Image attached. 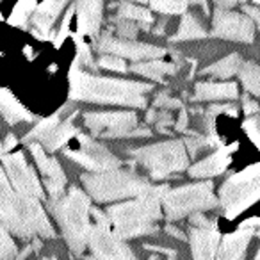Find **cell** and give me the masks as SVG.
I'll list each match as a JSON object with an SVG mask.
<instances>
[{"label":"cell","instance_id":"cell-1","mask_svg":"<svg viewBox=\"0 0 260 260\" xmlns=\"http://www.w3.org/2000/svg\"><path fill=\"white\" fill-rule=\"evenodd\" d=\"M152 89V84L146 82L91 75L82 72L77 64L70 70V98L77 102L143 109L146 107V93Z\"/></svg>","mask_w":260,"mask_h":260},{"label":"cell","instance_id":"cell-2","mask_svg":"<svg viewBox=\"0 0 260 260\" xmlns=\"http://www.w3.org/2000/svg\"><path fill=\"white\" fill-rule=\"evenodd\" d=\"M168 191V185H150L145 192L134 196L130 202L109 205L105 214L111 221L112 232L121 239L155 234L159 230L157 221L162 217L160 203Z\"/></svg>","mask_w":260,"mask_h":260},{"label":"cell","instance_id":"cell-3","mask_svg":"<svg viewBox=\"0 0 260 260\" xmlns=\"http://www.w3.org/2000/svg\"><path fill=\"white\" fill-rule=\"evenodd\" d=\"M48 207L61 228L66 244L73 253L80 255L87 246V232L91 226L89 196L80 189L72 187L66 194L50 198Z\"/></svg>","mask_w":260,"mask_h":260},{"label":"cell","instance_id":"cell-4","mask_svg":"<svg viewBox=\"0 0 260 260\" xmlns=\"http://www.w3.org/2000/svg\"><path fill=\"white\" fill-rule=\"evenodd\" d=\"M82 184L87 194L98 203L134 198L152 185L139 173L132 170H123L121 166L114 168V170L82 175Z\"/></svg>","mask_w":260,"mask_h":260},{"label":"cell","instance_id":"cell-5","mask_svg":"<svg viewBox=\"0 0 260 260\" xmlns=\"http://www.w3.org/2000/svg\"><path fill=\"white\" fill-rule=\"evenodd\" d=\"M128 153L155 180L180 173V171L187 170L189 164L187 150H185L184 141H180V139L155 143L150 146H139V148L128 150Z\"/></svg>","mask_w":260,"mask_h":260},{"label":"cell","instance_id":"cell-6","mask_svg":"<svg viewBox=\"0 0 260 260\" xmlns=\"http://www.w3.org/2000/svg\"><path fill=\"white\" fill-rule=\"evenodd\" d=\"M260 200V162L234 173L219 187V202L226 219H235L239 214Z\"/></svg>","mask_w":260,"mask_h":260},{"label":"cell","instance_id":"cell-7","mask_svg":"<svg viewBox=\"0 0 260 260\" xmlns=\"http://www.w3.org/2000/svg\"><path fill=\"white\" fill-rule=\"evenodd\" d=\"M217 205L219 202L214 194V184L210 180L170 189L162 198L164 216L170 221H178L192 212H205Z\"/></svg>","mask_w":260,"mask_h":260},{"label":"cell","instance_id":"cell-8","mask_svg":"<svg viewBox=\"0 0 260 260\" xmlns=\"http://www.w3.org/2000/svg\"><path fill=\"white\" fill-rule=\"evenodd\" d=\"M138 114L132 111H109V112H86L84 125L91 134L100 138H145L152 136L148 126L139 125Z\"/></svg>","mask_w":260,"mask_h":260},{"label":"cell","instance_id":"cell-9","mask_svg":"<svg viewBox=\"0 0 260 260\" xmlns=\"http://www.w3.org/2000/svg\"><path fill=\"white\" fill-rule=\"evenodd\" d=\"M73 145L64 148V155L72 159L73 162L80 164L91 173H98V171H107L119 168L121 162L116 155H112L104 145L96 143L86 134H77L73 138Z\"/></svg>","mask_w":260,"mask_h":260},{"label":"cell","instance_id":"cell-10","mask_svg":"<svg viewBox=\"0 0 260 260\" xmlns=\"http://www.w3.org/2000/svg\"><path fill=\"white\" fill-rule=\"evenodd\" d=\"M0 223L8 228V232L18 237H32L23 216V194L16 192L2 168H0Z\"/></svg>","mask_w":260,"mask_h":260},{"label":"cell","instance_id":"cell-11","mask_svg":"<svg viewBox=\"0 0 260 260\" xmlns=\"http://www.w3.org/2000/svg\"><path fill=\"white\" fill-rule=\"evenodd\" d=\"M2 162L6 166V173L11 182V185L16 189V192L29 198L41 200L43 198V189L38 180L36 173L32 171V168L27 164L25 157L20 150H13L2 155Z\"/></svg>","mask_w":260,"mask_h":260},{"label":"cell","instance_id":"cell-12","mask_svg":"<svg viewBox=\"0 0 260 260\" xmlns=\"http://www.w3.org/2000/svg\"><path fill=\"white\" fill-rule=\"evenodd\" d=\"M87 246L94 256L102 260H138L134 251L128 248L121 237L112 232V228L91 224L87 232Z\"/></svg>","mask_w":260,"mask_h":260},{"label":"cell","instance_id":"cell-13","mask_svg":"<svg viewBox=\"0 0 260 260\" xmlns=\"http://www.w3.org/2000/svg\"><path fill=\"white\" fill-rule=\"evenodd\" d=\"M212 34L216 38H221V40L253 43L255 25H253V20L248 15L217 8L212 22Z\"/></svg>","mask_w":260,"mask_h":260},{"label":"cell","instance_id":"cell-14","mask_svg":"<svg viewBox=\"0 0 260 260\" xmlns=\"http://www.w3.org/2000/svg\"><path fill=\"white\" fill-rule=\"evenodd\" d=\"M98 50L105 54L118 55V57L134 59V61H148V59H159L164 55V48L153 47V45L138 43V41H126V40H116L111 36H104L98 43Z\"/></svg>","mask_w":260,"mask_h":260},{"label":"cell","instance_id":"cell-15","mask_svg":"<svg viewBox=\"0 0 260 260\" xmlns=\"http://www.w3.org/2000/svg\"><path fill=\"white\" fill-rule=\"evenodd\" d=\"M30 153H32L34 160H36L38 168H40L41 175H43L45 187H47L50 198H57V196L64 194L66 187V177L62 171L61 164L57 162V159L48 157L45 153V148L40 143H30Z\"/></svg>","mask_w":260,"mask_h":260},{"label":"cell","instance_id":"cell-16","mask_svg":"<svg viewBox=\"0 0 260 260\" xmlns=\"http://www.w3.org/2000/svg\"><path fill=\"white\" fill-rule=\"evenodd\" d=\"M192 260H216V251L219 246L217 224L212 226H191L189 232Z\"/></svg>","mask_w":260,"mask_h":260},{"label":"cell","instance_id":"cell-17","mask_svg":"<svg viewBox=\"0 0 260 260\" xmlns=\"http://www.w3.org/2000/svg\"><path fill=\"white\" fill-rule=\"evenodd\" d=\"M253 234H255V228L249 226H241L239 230L226 234L217 246L216 260H244Z\"/></svg>","mask_w":260,"mask_h":260},{"label":"cell","instance_id":"cell-18","mask_svg":"<svg viewBox=\"0 0 260 260\" xmlns=\"http://www.w3.org/2000/svg\"><path fill=\"white\" fill-rule=\"evenodd\" d=\"M234 150H235L234 146H224V148L216 150V152L210 153L203 160H200V162L192 164L191 168H187L189 175L192 178H210V177H216V175L224 173V170L230 166L232 152Z\"/></svg>","mask_w":260,"mask_h":260},{"label":"cell","instance_id":"cell-19","mask_svg":"<svg viewBox=\"0 0 260 260\" xmlns=\"http://www.w3.org/2000/svg\"><path fill=\"white\" fill-rule=\"evenodd\" d=\"M239 96L235 82H198L194 86V102L205 100H235Z\"/></svg>","mask_w":260,"mask_h":260},{"label":"cell","instance_id":"cell-20","mask_svg":"<svg viewBox=\"0 0 260 260\" xmlns=\"http://www.w3.org/2000/svg\"><path fill=\"white\" fill-rule=\"evenodd\" d=\"M79 30L94 36L102 23V0H77Z\"/></svg>","mask_w":260,"mask_h":260},{"label":"cell","instance_id":"cell-21","mask_svg":"<svg viewBox=\"0 0 260 260\" xmlns=\"http://www.w3.org/2000/svg\"><path fill=\"white\" fill-rule=\"evenodd\" d=\"M77 134H79V130L75 128L72 118H68L62 123H57V125L41 139L40 145H43V148L48 150V152H55V150H59L61 146L68 145Z\"/></svg>","mask_w":260,"mask_h":260},{"label":"cell","instance_id":"cell-22","mask_svg":"<svg viewBox=\"0 0 260 260\" xmlns=\"http://www.w3.org/2000/svg\"><path fill=\"white\" fill-rule=\"evenodd\" d=\"M66 2H68V0H43L32 15V22H34V25H36V29L41 30L43 34H47L48 30H50L52 23H54L55 18L59 16V13H61L62 8L66 6Z\"/></svg>","mask_w":260,"mask_h":260},{"label":"cell","instance_id":"cell-23","mask_svg":"<svg viewBox=\"0 0 260 260\" xmlns=\"http://www.w3.org/2000/svg\"><path fill=\"white\" fill-rule=\"evenodd\" d=\"M0 114L11 125L18 121H30L32 114L9 93L8 89H0Z\"/></svg>","mask_w":260,"mask_h":260},{"label":"cell","instance_id":"cell-24","mask_svg":"<svg viewBox=\"0 0 260 260\" xmlns=\"http://www.w3.org/2000/svg\"><path fill=\"white\" fill-rule=\"evenodd\" d=\"M130 70L143 77H148V79L162 80L164 75H173V73H177L178 68L175 64H171V62H164V61H159V59H150V61L132 64Z\"/></svg>","mask_w":260,"mask_h":260},{"label":"cell","instance_id":"cell-25","mask_svg":"<svg viewBox=\"0 0 260 260\" xmlns=\"http://www.w3.org/2000/svg\"><path fill=\"white\" fill-rule=\"evenodd\" d=\"M241 64H242V61H241V57H239V54H230L224 59H221V61L214 62L212 66L205 68L202 73L203 75L219 77V79H228V77L235 75V73L239 72Z\"/></svg>","mask_w":260,"mask_h":260},{"label":"cell","instance_id":"cell-26","mask_svg":"<svg viewBox=\"0 0 260 260\" xmlns=\"http://www.w3.org/2000/svg\"><path fill=\"white\" fill-rule=\"evenodd\" d=\"M205 36H207V32L202 23H200V20L196 18L194 15H184L177 34H175L171 40L185 41V40H200V38H205Z\"/></svg>","mask_w":260,"mask_h":260},{"label":"cell","instance_id":"cell-27","mask_svg":"<svg viewBox=\"0 0 260 260\" xmlns=\"http://www.w3.org/2000/svg\"><path fill=\"white\" fill-rule=\"evenodd\" d=\"M191 4H200L207 11L205 0H150L152 9L164 15H182Z\"/></svg>","mask_w":260,"mask_h":260},{"label":"cell","instance_id":"cell-28","mask_svg":"<svg viewBox=\"0 0 260 260\" xmlns=\"http://www.w3.org/2000/svg\"><path fill=\"white\" fill-rule=\"evenodd\" d=\"M239 77H241V82L244 86V89L249 94H255L260 96V64L255 62H242L241 68H239Z\"/></svg>","mask_w":260,"mask_h":260},{"label":"cell","instance_id":"cell-29","mask_svg":"<svg viewBox=\"0 0 260 260\" xmlns=\"http://www.w3.org/2000/svg\"><path fill=\"white\" fill-rule=\"evenodd\" d=\"M185 145V150H189L191 157H194L198 153V150L205 148V146H216L219 145V139H217L216 134H207V136H202V134H196V132H191L189 138L184 141Z\"/></svg>","mask_w":260,"mask_h":260},{"label":"cell","instance_id":"cell-30","mask_svg":"<svg viewBox=\"0 0 260 260\" xmlns=\"http://www.w3.org/2000/svg\"><path fill=\"white\" fill-rule=\"evenodd\" d=\"M221 112H226V114H230V116H237V109H235V105H230V104L209 105L207 111H203V118L207 119V126H209L210 134H216V118L221 114Z\"/></svg>","mask_w":260,"mask_h":260},{"label":"cell","instance_id":"cell-31","mask_svg":"<svg viewBox=\"0 0 260 260\" xmlns=\"http://www.w3.org/2000/svg\"><path fill=\"white\" fill-rule=\"evenodd\" d=\"M36 2L34 0H20L18 4L15 6L11 13V18H9V23L11 25H23L27 22V18L30 16V13L36 11Z\"/></svg>","mask_w":260,"mask_h":260},{"label":"cell","instance_id":"cell-32","mask_svg":"<svg viewBox=\"0 0 260 260\" xmlns=\"http://www.w3.org/2000/svg\"><path fill=\"white\" fill-rule=\"evenodd\" d=\"M59 123V112H55L54 116H50V118H45L41 119L40 123H38L36 126H34L32 130H30L29 134L25 136V143L27 141H32V139H36V141H41V139L45 138V136L50 132L52 128H54L55 125Z\"/></svg>","mask_w":260,"mask_h":260},{"label":"cell","instance_id":"cell-33","mask_svg":"<svg viewBox=\"0 0 260 260\" xmlns=\"http://www.w3.org/2000/svg\"><path fill=\"white\" fill-rule=\"evenodd\" d=\"M119 16L125 20H134V22H143V23H152V15L146 9L138 8L134 4H121L119 8Z\"/></svg>","mask_w":260,"mask_h":260},{"label":"cell","instance_id":"cell-34","mask_svg":"<svg viewBox=\"0 0 260 260\" xmlns=\"http://www.w3.org/2000/svg\"><path fill=\"white\" fill-rule=\"evenodd\" d=\"M16 258V246L9 235L8 228L0 223V260H15Z\"/></svg>","mask_w":260,"mask_h":260},{"label":"cell","instance_id":"cell-35","mask_svg":"<svg viewBox=\"0 0 260 260\" xmlns=\"http://www.w3.org/2000/svg\"><path fill=\"white\" fill-rule=\"evenodd\" d=\"M242 128H244V132L248 134V138L256 145V148L260 150V114L249 116V118L242 123Z\"/></svg>","mask_w":260,"mask_h":260},{"label":"cell","instance_id":"cell-36","mask_svg":"<svg viewBox=\"0 0 260 260\" xmlns=\"http://www.w3.org/2000/svg\"><path fill=\"white\" fill-rule=\"evenodd\" d=\"M98 64H100V68H105V70H111V72H121V73H125L126 70V64H125V61H123L121 57H118V55H112V54H109V55H104V57L98 61Z\"/></svg>","mask_w":260,"mask_h":260},{"label":"cell","instance_id":"cell-37","mask_svg":"<svg viewBox=\"0 0 260 260\" xmlns=\"http://www.w3.org/2000/svg\"><path fill=\"white\" fill-rule=\"evenodd\" d=\"M145 248L152 251V256L148 260H177V249L162 248V246H152V244H145Z\"/></svg>","mask_w":260,"mask_h":260},{"label":"cell","instance_id":"cell-38","mask_svg":"<svg viewBox=\"0 0 260 260\" xmlns=\"http://www.w3.org/2000/svg\"><path fill=\"white\" fill-rule=\"evenodd\" d=\"M118 34L123 38H128V40H132V38L138 34V27H136L134 20H125L123 18V22L118 23Z\"/></svg>","mask_w":260,"mask_h":260},{"label":"cell","instance_id":"cell-39","mask_svg":"<svg viewBox=\"0 0 260 260\" xmlns=\"http://www.w3.org/2000/svg\"><path fill=\"white\" fill-rule=\"evenodd\" d=\"M153 105L155 107H171V109H180L182 107V102L177 100V98H170L166 93L159 94V96L155 98V102H153Z\"/></svg>","mask_w":260,"mask_h":260},{"label":"cell","instance_id":"cell-40","mask_svg":"<svg viewBox=\"0 0 260 260\" xmlns=\"http://www.w3.org/2000/svg\"><path fill=\"white\" fill-rule=\"evenodd\" d=\"M242 107H244V112H246V116H255V114H260V105L256 104L255 100H251L249 98V94H244L242 96Z\"/></svg>","mask_w":260,"mask_h":260},{"label":"cell","instance_id":"cell-41","mask_svg":"<svg viewBox=\"0 0 260 260\" xmlns=\"http://www.w3.org/2000/svg\"><path fill=\"white\" fill-rule=\"evenodd\" d=\"M173 126L178 130V132H184L185 126H187V111H185L184 107H180V116H178V119L175 121Z\"/></svg>","mask_w":260,"mask_h":260},{"label":"cell","instance_id":"cell-42","mask_svg":"<svg viewBox=\"0 0 260 260\" xmlns=\"http://www.w3.org/2000/svg\"><path fill=\"white\" fill-rule=\"evenodd\" d=\"M244 13L256 23V27H258V30H260V9L253 8V6H244Z\"/></svg>","mask_w":260,"mask_h":260},{"label":"cell","instance_id":"cell-43","mask_svg":"<svg viewBox=\"0 0 260 260\" xmlns=\"http://www.w3.org/2000/svg\"><path fill=\"white\" fill-rule=\"evenodd\" d=\"M164 230H166L170 235H173V237L180 239V241H187V237H185V235H184V232L178 230V228H175L173 224H166V226H164Z\"/></svg>","mask_w":260,"mask_h":260},{"label":"cell","instance_id":"cell-44","mask_svg":"<svg viewBox=\"0 0 260 260\" xmlns=\"http://www.w3.org/2000/svg\"><path fill=\"white\" fill-rule=\"evenodd\" d=\"M2 146H4V153L13 152V150L16 148V139H15V136H13V134H9L8 138H6V141L2 143Z\"/></svg>","mask_w":260,"mask_h":260},{"label":"cell","instance_id":"cell-45","mask_svg":"<svg viewBox=\"0 0 260 260\" xmlns=\"http://www.w3.org/2000/svg\"><path fill=\"white\" fill-rule=\"evenodd\" d=\"M217 6H221V8H230V6H234L237 0H214Z\"/></svg>","mask_w":260,"mask_h":260},{"label":"cell","instance_id":"cell-46","mask_svg":"<svg viewBox=\"0 0 260 260\" xmlns=\"http://www.w3.org/2000/svg\"><path fill=\"white\" fill-rule=\"evenodd\" d=\"M29 251H32V246H29V248H25V249H23V251L20 253V255L16 256L15 260H23V258H25V256H27V253H29ZM43 260H45V258H43Z\"/></svg>","mask_w":260,"mask_h":260},{"label":"cell","instance_id":"cell-47","mask_svg":"<svg viewBox=\"0 0 260 260\" xmlns=\"http://www.w3.org/2000/svg\"><path fill=\"white\" fill-rule=\"evenodd\" d=\"M84 260H102V258H98V256H94V255H91V256H86Z\"/></svg>","mask_w":260,"mask_h":260},{"label":"cell","instance_id":"cell-48","mask_svg":"<svg viewBox=\"0 0 260 260\" xmlns=\"http://www.w3.org/2000/svg\"><path fill=\"white\" fill-rule=\"evenodd\" d=\"M2 155H4V146H2V143H0V159H2Z\"/></svg>","mask_w":260,"mask_h":260},{"label":"cell","instance_id":"cell-49","mask_svg":"<svg viewBox=\"0 0 260 260\" xmlns=\"http://www.w3.org/2000/svg\"><path fill=\"white\" fill-rule=\"evenodd\" d=\"M255 260H260V248H258V251H256V255H255Z\"/></svg>","mask_w":260,"mask_h":260},{"label":"cell","instance_id":"cell-50","mask_svg":"<svg viewBox=\"0 0 260 260\" xmlns=\"http://www.w3.org/2000/svg\"><path fill=\"white\" fill-rule=\"evenodd\" d=\"M256 228H258V230H256V235H258V237H260V224H258V226H256Z\"/></svg>","mask_w":260,"mask_h":260},{"label":"cell","instance_id":"cell-51","mask_svg":"<svg viewBox=\"0 0 260 260\" xmlns=\"http://www.w3.org/2000/svg\"><path fill=\"white\" fill-rule=\"evenodd\" d=\"M134 2H148V0H134Z\"/></svg>","mask_w":260,"mask_h":260},{"label":"cell","instance_id":"cell-52","mask_svg":"<svg viewBox=\"0 0 260 260\" xmlns=\"http://www.w3.org/2000/svg\"><path fill=\"white\" fill-rule=\"evenodd\" d=\"M255 2H256V4H260V0H255Z\"/></svg>","mask_w":260,"mask_h":260},{"label":"cell","instance_id":"cell-53","mask_svg":"<svg viewBox=\"0 0 260 260\" xmlns=\"http://www.w3.org/2000/svg\"><path fill=\"white\" fill-rule=\"evenodd\" d=\"M52 260H57V258H52ZM70 260H73V258H70Z\"/></svg>","mask_w":260,"mask_h":260}]
</instances>
